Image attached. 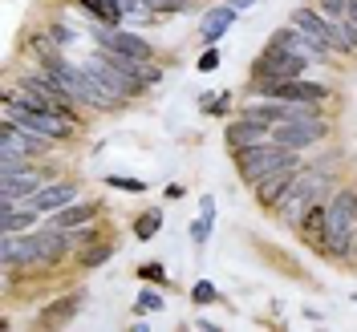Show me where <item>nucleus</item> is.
I'll use <instances>...</instances> for the list:
<instances>
[{
  "instance_id": "6ab92c4d",
  "label": "nucleus",
  "mask_w": 357,
  "mask_h": 332,
  "mask_svg": "<svg viewBox=\"0 0 357 332\" xmlns=\"http://www.w3.org/2000/svg\"><path fill=\"white\" fill-rule=\"evenodd\" d=\"M37 215H41V211H37L33 203H24L21 211H17V203H13V207H4V219H0V227H4L8 235H24V231L37 223Z\"/></svg>"
},
{
  "instance_id": "f704fd0d",
  "label": "nucleus",
  "mask_w": 357,
  "mask_h": 332,
  "mask_svg": "<svg viewBox=\"0 0 357 332\" xmlns=\"http://www.w3.org/2000/svg\"><path fill=\"white\" fill-rule=\"evenodd\" d=\"M354 247H357V239H354ZM354 255H357V251H354Z\"/></svg>"
},
{
  "instance_id": "a211bd4d",
  "label": "nucleus",
  "mask_w": 357,
  "mask_h": 332,
  "mask_svg": "<svg viewBox=\"0 0 357 332\" xmlns=\"http://www.w3.org/2000/svg\"><path fill=\"white\" fill-rule=\"evenodd\" d=\"M236 24V4H223V8H211L207 17H203V41H220L223 33Z\"/></svg>"
},
{
  "instance_id": "f03ea898",
  "label": "nucleus",
  "mask_w": 357,
  "mask_h": 332,
  "mask_svg": "<svg viewBox=\"0 0 357 332\" xmlns=\"http://www.w3.org/2000/svg\"><path fill=\"white\" fill-rule=\"evenodd\" d=\"M289 162H301V158H296V150L280 146V142H256L248 150H236V171H240L248 187H256L260 178H268L272 171H280Z\"/></svg>"
},
{
  "instance_id": "2eb2a0df",
  "label": "nucleus",
  "mask_w": 357,
  "mask_h": 332,
  "mask_svg": "<svg viewBox=\"0 0 357 332\" xmlns=\"http://www.w3.org/2000/svg\"><path fill=\"white\" fill-rule=\"evenodd\" d=\"M73 199H77V187H73V182H53V187H41L29 203H33L37 211H61V207H69Z\"/></svg>"
},
{
  "instance_id": "f8f14e48",
  "label": "nucleus",
  "mask_w": 357,
  "mask_h": 332,
  "mask_svg": "<svg viewBox=\"0 0 357 332\" xmlns=\"http://www.w3.org/2000/svg\"><path fill=\"white\" fill-rule=\"evenodd\" d=\"M296 178H301V162H289V166L272 171L268 178H260V182H256V199L264 203V207H276V203H280L292 187H296Z\"/></svg>"
},
{
  "instance_id": "6e6552de",
  "label": "nucleus",
  "mask_w": 357,
  "mask_h": 332,
  "mask_svg": "<svg viewBox=\"0 0 357 332\" xmlns=\"http://www.w3.org/2000/svg\"><path fill=\"white\" fill-rule=\"evenodd\" d=\"M321 138H325V122H317V118H289V122L272 126V142H280L289 150H305Z\"/></svg>"
},
{
  "instance_id": "bb28decb",
  "label": "nucleus",
  "mask_w": 357,
  "mask_h": 332,
  "mask_svg": "<svg viewBox=\"0 0 357 332\" xmlns=\"http://www.w3.org/2000/svg\"><path fill=\"white\" fill-rule=\"evenodd\" d=\"M155 13H183L187 8V0H146Z\"/></svg>"
},
{
  "instance_id": "423d86ee",
  "label": "nucleus",
  "mask_w": 357,
  "mask_h": 332,
  "mask_svg": "<svg viewBox=\"0 0 357 332\" xmlns=\"http://www.w3.org/2000/svg\"><path fill=\"white\" fill-rule=\"evenodd\" d=\"M309 65V57L305 53H296L292 45H268L264 57L256 61V81H284V77H301Z\"/></svg>"
},
{
  "instance_id": "4468645a",
  "label": "nucleus",
  "mask_w": 357,
  "mask_h": 332,
  "mask_svg": "<svg viewBox=\"0 0 357 332\" xmlns=\"http://www.w3.org/2000/svg\"><path fill=\"white\" fill-rule=\"evenodd\" d=\"M223 138H227V146H231V155H236V150H248V146L264 142L268 126H264V122H252V118H240V122H231V126H227Z\"/></svg>"
},
{
  "instance_id": "72a5a7b5",
  "label": "nucleus",
  "mask_w": 357,
  "mask_h": 332,
  "mask_svg": "<svg viewBox=\"0 0 357 332\" xmlns=\"http://www.w3.org/2000/svg\"><path fill=\"white\" fill-rule=\"evenodd\" d=\"M231 4H236V13H244L248 4H256V0H231Z\"/></svg>"
},
{
  "instance_id": "9d476101",
  "label": "nucleus",
  "mask_w": 357,
  "mask_h": 332,
  "mask_svg": "<svg viewBox=\"0 0 357 332\" xmlns=\"http://www.w3.org/2000/svg\"><path fill=\"white\" fill-rule=\"evenodd\" d=\"M260 93H264V97H276V102H325L329 89L317 86V81L284 77V81H260Z\"/></svg>"
},
{
  "instance_id": "20e7f679",
  "label": "nucleus",
  "mask_w": 357,
  "mask_h": 332,
  "mask_svg": "<svg viewBox=\"0 0 357 332\" xmlns=\"http://www.w3.org/2000/svg\"><path fill=\"white\" fill-rule=\"evenodd\" d=\"M69 251V239L61 227H49V231H24L21 239H17V264H57L61 255Z\"/></svg>"
},
{
  "instance_id": "9b49d317",
  "label": "nucleus",
  "mask_w": 357,
  "mask_h": 332,
  "mask_svg": "<svg viewBox=\"0 0 357 332\" xmlns=\"http://www.w3.org/2000/svg\"><path fill=\"white\" fill-rule=\"evenodd\" d=\"M317 182H321V175H301V178H296V187H292L289 195L272 207V211H276L284 223H296L305 211H309V203L317 199Z\"/></svg>"
},
{
  "instance_id": "dca6fc26",
  "label": "nucleus",
  "mask_w": 357,
  "mask_h": 332,
  "mask_svg": "<svg viewBox=\"0 0 357 332\" xmlns=\"http://www.w3.org/2000/svg\"><path fill=\"white\" fill-rule=\"evenodd\" d=\"M82 304H86V296H82V292H73V296H66V300H57V304H49V308L41 312V324H45V329L69 324V320L82 312Z\"/></svg>"
},
{
  "instance_id": "5701e85b",
  "label": "nucleus",
  "mask_w": 357,
  "mask_h": 332,
  "mask_svg": "<svg viewBox=\"0 0 357 332\" xmlns=\"http://www.w3.org/2000/svg\"><path fill=\"white\" fill-rule=\"evenodd\" d=\"M106 187L126 191V195H142V191H146V182H142V178H130V175H110L106 178Z\"/></svg>"
},
{
  "instance_id": "7c9ffc66",
  "label": "nucleus",
  "mask_w": 357,
  "mask_h": 332,
  "mask_svg": "<svg viewBox=\"0 0 357 332\" xmlns=\"http://www.w3.org/2000/svg\"><path fill=\"white\" fill-rule=\"evenodd\" d=\"M321 8H325V13H345L349 0H321Z\"/></svg>"
},
{
  "instance_id": "39448f33",
  "label": "nucleus",
  "mask_w": 357,
  "mask_h": 332,
  "mask_svg": "<svg viewBox=\"0 0 357 332\" xmlns=\"http://www.w3.org/2000/svg\"><path fill=\"white\" fill-rule=\"evenodd\" d=\"M292 24H296L321 53H349V45L341 37L337 21H329L325 13H317V8H296V13H292Z\"/></svg>"
},
{
  "instance_id": "a878e982",
  "label": "nucleus",
  "mask_w": 357,
  "mask_h": 332,
  "mask_svg": "<svg viewBox=\"0 0 357 332\" xmlns=\"http://www.w3.org/2000/svg\"><path fill=\"white\" fill-rule=\"evenodd\" d=\"M191 296H195V304H215V300H220V292L211 288L207 280H203V284H195V292H191Z\"/></svg>"
},
{
  "instance_id": "473e14b6",
  "label": "nucleus",
  "mask_w": 357,
  "mask_h": 332,
  "mask_svg": "<svg viewBox=\"0 0 357 332\" xmlns=\"http://www.w3.org/2000/svg\"><path fill=\"white\" fill-rule=\"evenodd\" d=\"M345 17H349V21L357 24V0H349V8H345Z\"/></svg>"
},
{
  "instance_id": "7ed1b4c3",
  "label": "nucleus",
  "mask_w": 357,
  "mask_h": 332,
  "mask_svg": "<svg viewBox=\"0 0 357 332\" xmlns=\"http://www.w3.org/2000/svg\"><path fill=\"white\" fill-rule=\"evenodd\" d=\"M49 146H53V138L24 130L21 122H13V118L0 122V171H4V166H21V162H29L33 155H45Z\"/></svg>"
},
{
  "instance_id": "ddd939ff",
  "label": "nucleus",
  "mask_w": 357,
  "mask_h": 332,
  "mask_svg": "<svg viewBox=\"0 0 357 332\" xmlns=\"http://www.w3.org/2000/svg\"><path fill=\"white\" fill-rule=\"evenodd\" d=\"M98 41H102V49L126 53V57H138V61H151V57H155V49L142 41V37H134V33H122V29H114V33H98Z\"/></svg>"
},
{
  "instance_id": "393cba45",
  "label": "nucleus",
  "mask_w": 357,
  "mask_h": 332,
  "mask_svg": "<svg viewBox=\"0 0 357 332\" xmlns=\"http://www.w3.org/2000/svg\"><path fill=\"white\" fill-rule=\"evenodd\" d=\"M110 255H114V247H89V251H86V260H82V264H86V267H98V264H106Z\"/></svg>"
},
{
  "instance_id": "1a4fd4ad",
  "label": "nucleus",
  "mask_w": 357,
  "mask_h": 332,
  "mask_svg": "<svg viewBox=\"0 0 357 332\" xmlns=\"http://www.w3.org/2000/svg\"><path fill=\"white\" fill-rule=\"evenodd\" d=\"M37 191H41V175H37V171H29V166H4V171H0V203H4V207H13V203L17 199H33V195H37Z\"/></svg>"
},
{
  "instance_id": "2f4dec72",
  "label": "nucleus",
  "mask_w": 357,
  "mask_h": 332,
  "mask_svg": "<svg viewBox=\"0 0 357 332\" xmlns=\"http://www.w3.org/2000/svg\"><path fill=\"white\" fill-rule=\"evenodd\" d=\"M203 110H207V113H223V110H227V93H223L220 102H203Z\"/></svg>"
},
{
  "instance_id": "aec40b11",
  "label": "nucleus",
  "mask_w": 357,
  "mask_h": 332,
  "mask_svg": "<svg viewBox=\"0 0 357 332\" xmlns=\"http://www.w3.org/2000/svg\"><path fill=\"white\" fill-rule=\"evenodd\" d=\"M98 215V207L93 203H77V207H61V211H53V227H61V231H69V227H82V223H89Z\"/></svg>"
},
{
  "instance_id": "f3484780",
  "label": "nucleus",
  "mask_w": 357,
  "mask_h": 332,
  "mask_svg": "<svg viewBox=\"0 0 357 332\" xmlns=\"http://www.w3.org/2000/svg\"><path fill=\"white\" fill-rule=\"evenodd\" d=\"M325 215H329V203H321V199H312L309 211L301 215V231H305V239L317 244V247H325Z\"/></svg>"
},
{
  "instance_id": "412c9836",
  "label": "nucleus",
  "mask_w": 357,
  "mask_h": 332,
  "mask_svg": "<svg viewBox=\"0 0 357 332\" xmlns=\"http://www.w3.org/2000/svg\"><path fill=\"white\" fill-rule=\"evenodd\" d=\"M211 223H215V199L203 195L199 199V219H195V227H191V239H195V244H203V239L211 235Z\"/></svg>"
},
{
  "instance_id": "cd10ccee",
  "label": "nucleus",
  "mask_w": 357,
  "mask_h": 332,
  "mask_svg": "<svg viewBox=\"0 0 357 332\" xmlns=\"http://www.w3.org/2000/svg\"><path fill=\"white\" fill-rule=\"evenodd\" d=\"M337 29H341V37H345V45H349V53L357 49V24L345 17V21H337Z\"/></svg>"
},
{
  "instance_id": "c85d7f7f",
  "label": "nucleus",
  "mask_w": 357,
  "mask_h": 332,
  "mask_svg": "<svg viewBox=\"0 0 357 332\" xmlns=\"http://www.w3.org/2000/svg\"><path fill=\"white\" fill-rule=\"evenodd\" d=\"M199 69H203V73H211V69H220V53H215V49H207V53L199 57Z\"/></svg>"
},
{
  "instance_id": "b1692460",
  "label": "nucleus",
  "mask_w": 357,
  "mask_h": 332,
  "mask_svg": "<svg viewBox=\"0 0 357 332\" xmlns=\"http://www.w3.org/2000/svg\"><path fill=\"white\" fill-rule=\"evenodd\" d=\"M138 312H162V296L146 288L142 296H138Z\"/></svg>"
},
{
  "instance_id": "c756f323",
  "label": "nucleus",
  "mask_w": 357,
  "mask_h": 332,
  "mask_svg": "<svg viewBox=\"0 0 357 332\" xmlns=\"http://www.w3.org/2000/svg\"><path fill=\"white\" fill-rule=\"evenodd\" d=\"M142 280H158V284H162V280H167V271H162L158 264H146V267H142Z\"/></svg>"
},
{
  "instance_id": "4be33fe9",
  "label": "nucleus",
  "mask_w": 357,
  "mask_h": 332,
  "mask_svg": "<svg viewBox=\"0 0 357 332\" xmlns=\"http://www.w3.org/2000/svg\"><path fill=\"white\" fill-rule=\"evenodd\" d=\"M158 227H162V215L158 211H146V215H138V223H134V235L138 239H155Z\"/></svg>"
},
{
  "instance_id": "f257e3e1",
  "label": "nucleus",
  "mask_w": 357,
  "mask_h": 332,
  "mask_svg": "<svg viewBox=\"0 0 357 332\" xmlns=\"http://www.w3.org/2000/svg\"><path fill=\"white\" fill-rule=\"evenodd\" d=\"M354 227H357V191L354 187H345V191H337L333 203H329V215H325V251L337 255V260H345L349 255V247H354Z\"/></svg>"
},
{
  "instance_id": "0eeeda50",
  "label": "nucleus",
  "mask_w": 357,
  "mask_h": 332,
  "mask_svg": "<svg viewBox=\"0 0 357 332\" xmlns=\"http://www.w3.org/2000/svg\"><path fill=\"white\" fill-rule=\"evenodd\" d=\"M4 118H13V122H21L24 130H33V134H45V138H69L73 134V118H66V113H53V110H33V106H4Z\"/></svg>"
}]
</instances>
